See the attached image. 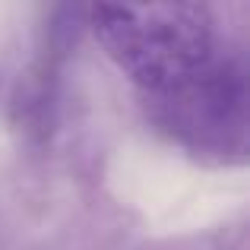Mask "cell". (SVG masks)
Returning a JSON list of instances; mask_svg holds the SVG:
<instances>
[{
	"instance_id": "cell-1",
	"label": "cell",
	"mask_w": 250,
	"mask_h": 250,
	"mask_svg": "<svg viewBox=\"0 0 250 250\" xmlns=\"http://www.w3.org/2000/svg\"><path fill=\"white\" fill-rule=\"evenodd\" d=\"M89 25L146 98L190 83L225 54L219 19L203 3L92 6Z\"/></svg>"
},
{
	"instance_id": "cell-2",
	"label": "cell",
	"mask_w": 250,
	"mask_h": 250,
	"mask_svg": "<svg viewBox=\"0 0 250 250\" xmlns=\"http://www.w3.org/2000/svg\"><path fill=\"white\" fill-rule=\"evenodd\" d=\"M149 117L177 146L200 159L244 162L247 155V67L225 51L190 83L149 95Z\"/></svg>"
}]
</instances>
